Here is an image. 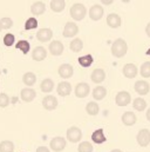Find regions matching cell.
<instances>
[{"label":"cell","instance_id":"6da1fadb","mask_svg":"<svg viewBox=\"0 0 150 152\" xmlns=\"http://www.w3.org/2000/svg\"><path fill=\"white\" fill-rule=\"evenodd\" d=\"M128 52L127 41L122 38H117L112 45V54L116 58H122Z\"/></svg>","mask_w":150,"mask_h":152},{"label":"cell","instance_id":"7a4b0ae2","mask_svg":"<svg viewBox=\"0 0 150 152\" xmlns=\"http://www.w3.org/2000/svg\"><path fill=\"white\" fill-rule=\"evenodd\" d=\"M69 14H71V17H72L74 20L80 21V20H82V19L86 17V14H87V8H86V6H84L83 4L76 2V4H74V5L71 7Z\"/></svg>","mask_w":150,"mask_h":152},{"label":"cell","instance_id":"3957f363","mask_svg":"<svg viewBox=\"0 0 150 152\" xmlns=\"http://www.w3.org/2000/svg\"><path fill=\"white\" fill-rule=\"evenodd\" d=\"M136 140L140 146L146 148L150 144V131L148 129H142L136 136Z\"/></svg>","mask_w":150,"mask_h":152},{"label":"cell","instance_id":"277c9868","mask_svg":"<svg viewBox=\"0 0 150 152\" xmlns=\"http://www.w3.org/2000/svg\"><path fill=\"white\" fill-rule=\"evenodd\" d=\"M131 102V96L127 91H121L115 97V103L117 106H127Z\"/></svg>","mask_w":150,"mask_h":152},{"label":"cell","instance_id":"5b68a950","mask_svg":"<svg viewBox=\"0 0 150 152\" xmlns=\"http://www.w3.org/2000/svg\"><path fill=\"white\" fill-rule=\"evenodd\" d=\"M67 143H66V139L62 138V137H54L50 143H49V146L50 149L54 152H61L65 150Z\"/></svg>","mask_w":150,"mask_h":152},{"label":"cell","instance_id":"8992f818","mask_svg":"<svg viewBox=\"0 0 150 152\" xmlns=\"http://www.w3.org/2000/svg\"><path fill=\"white\" fill-rule=\"evenodd\" d=\"M82 138V131L77 126H72L67 130V139L71 143H79Z\"/></svg>","mask_w":150,"mask_h":152},{"label":"cell","instance_id":"52a82bcc","mask_svg":"<svg viewBox=\"0 0 150 152\" xmlns=\"http://www.w3.org/2000/svg\"><path fill=\"white\" fill-rule=\"evenodd\" d=\"M103 14H105V11H103V7L101 5H93L89 10V18L94 21L101 20Z\"/></svg>","mask_w":150,"mask_h":152},{"label":"cell","instance_id":"ba28073f","mask_svg":"<svg viewBox=\"0 0 150 152\" xmlns=\"http://www.w3.org/2000/svg\"><path fill=\"white\" fill-rule=\"evenodd\" d=\"M48 50H49L50 54H53V56H61L63 53L65 46L60 40H53L52 42H49Z\"/></svg>","mask_w":150,"mask_h":152},{"label":"cell","instance_id":"9c48e42d","mask_svg":"<svg viewBox=\"0 0 150 152\" xmlns=\"http://www.w3.org/2000/svg\"><path fill=\"white\" fill-rule=\"evenodd\" d=\"M89 91H90V87L87 83H79L76 86H75V96L77 98H86L88 94H89Z\"/></svg>","mask_w":150,"mask_h":152},{"label":"cell","instance_id":"30bf717a","mask_svg":"<svg viewBox=\"0 0 150 152\" xmlns=\"http://www.w3.org/2000/svg\"><path fill=\"white\" fill-rule=\"evenodd\" d=\"M134 88H135V91L140 94V96H146V94H148L150 91V85L148 81H146V80H137L136 83H135V85H134Z\"/></svg>","mask_w":150,"mask_h":152},{"label":"cell","instance_id":"8fae6325","mask_svg":"<svg viewBox=\"0 0 150 152\" xmlns=\"http://www.w3.org/2000/svg\"><path fill=\"white\" fill-rule=\"evenodd\" d=\"M35 97H37V92H35V90H33L31 87L22 88L20 92V98L25 103H31L32 100L35 99Z\"/></svg>","mask_w":150,"mask_h":152},{"label":"cell","instance_id":"7c38bea8","mask_svg":"<svg viewBox=\"0 0 150 152\" xmlns=\"http://www.w3.org/2000/svg\"><path fill=\"white\" fill-rule=\"evenodd\" d=\"M79 33V27L75 23L72 21H68L66 25H65V28H63V37L65 38H71V37H75L76 34Z\"/></svg>","mask_w":150,"mask_h":152},{"label":"cell","instance_id":"4fadbf2b","mask_svg":"<svg viewBox=\"0 0 150 152\" xmlns=\"http://www.w3.org/2000/svg\"><path fill=\"white\" fill-rule=\"evenodd\" d=\"M122 72H123V76L125 77V78L133 79V78H135V77L137 76L138 70H137V66H136L135 64L129 63V64H125V65L123 66Z\"/></svg>","mask_w":150,"mask_h":152},{"label":"cell","instance_id":"5bb4252c","mask_svg":"<svg viewBox=\"0 0 150 152\" xmlns=\"http://www.w3.org/2000/svg\"><path fill=\"white\" fill-rule=\"evenodd\" d=\"M58 73H59V76L61 77V78L68 79V78H71V77L73 76L74 69H73V66L71 64H62V65L59 66Z\"/></svg>","mask_w":150,"mask_h":152},{"label":"cell","instance_id":"9a60e30c","mask_svg":"<svg viewBox=\"0 0 150 152\" xmlns=\"http://www.w3.org/2000/svg\"><path fill=\"white\" fill-rule=\"evenodd\" d=\"M42 106L47 111H53L58 107V99L54 96H46L42 99Z\"/></svg>","mask_w":150,"mask_h":152},{"label":"cell","instance_id":"2e32d148","mask_svg":"<svg viewBox=\"0 0 150 152\" xmlns=\"http://www.w3.org/2000/svg\"><path fill=\"white\" fill-rule=\"evenodd\" d=\"M56 92L61 97H67L72 92V85L68 81H61L56 87Z\"/></svg>","mask_w":150,"mask_h":152},{"label":"cell","instance_id":"e0dca14e","mask_svg":"<svg viewBox=\"0 0 150 152\" xmlns=\"http://www.w3.org/2000/svg\"><path fill=\"white\" fill-rule=\"evenodd\" d=\"M53 37V31L50 28H41L37 33V39L40 42H47Z\"/></svg>","mask_w":150,"mask_h":152},{"label":"cell","instance_id":"ac0fdd59","mask_svg":"<svg viewBox=\"0 0 150 152\" xmlns=\"http://www.w3.org/2000/svg\"><path fill=\"white\" fill-rule=\"evenodd\" d=\"M47 57V51L42 46H37L32 52V59L35 61H42Z\"/></svg>","mask_w":150,"mask_h":152},{"label":"cell","instance_id":"d6986e66","mask_svg":"<svg viewBox=\"0 0 150 152\" xmlns=\"http://www.w3.org/2000/svg\"><path fill=\"white\" fill-rule=\"evenodd\" d=\"M137 121V117L135 115L134 112L131 111H127L122 114V123L125 125V126H133L135 125Z\"/></svg>","mask_w":150,"mask_h":152},{"label":"cell","instance_id":"ffe728a7","mask_svg":"<svg viewBox=\"0 0 150 152\" xmlns=\"http://www.w3.org/2000/svg\"><path fill=\"white\" fill-rule=\"evenodd\" d=\"M107 24L109 27L112 28H118L122 24V20H121V17L116 13H110L108 17H107Z\"/></svg>","mask_w":150,"mask_h":152},{"label":"cell","instance_id":"44dd1931","mask_svg":"<svg viewBox=\"0 0 150 152\" xmlns=\"http://www.w3.org/2000/svg\"><path fill=\"white\" fill-rule=\"evenodd\" d=\"M90 79H92L93 83H95V84H101V83L105 81V79H106V72H105V70H102V69H95V70L92 72Z\"/></svg>","mask_w":150,"mask_h":152},{"label":"cell","instance_id":"7402d4cb","mask_svg":"<svg viewBox=\"0 0 150 152\" xmlns=\"http://www.w3.org/2000/svg\"><path fill=\"white\" fill-rule=\"evenodd\" d=\"M92 140L95 143V144H102L107 140V137L105 136L103 133V129H99V130H95L92 134Z\"/></svg>","mask_w":150,"mask_h":152},{"label":"cell","instance_id":"603a6c76","mask_svg":"<svg viewBox=\"0 0 150 152\" xmlns=\"http://www.w3.org/2000/svg\"><path fill=\"white\" fill-rule=\"evenodd\" d=\"M46 11V5L42 1H37L31 6V12L34 15H41Z\"/></svg>","mask_w":150,"mask_h":152},{"label":"cell","instance_id":"cb8c5ba5","mask_svg":"<svg viewBox=\"0 0 150 152\" xmlns=\"http://www.w3.org/2000/svg\"><path fill=\"white\" fill-rule=\"evenodd\" d=\"M107 96V90L103 86H96L93 90V98L95 100H102Z\"/></svg>","mask_w":150,"mask_h":152},{"label":"cell","instance_id":"d4e9b609","mask_svg":"<svg viewBox=\"0 0 150 152\" xmlns=\"http://www.w3.org/2000/svg\"><path fill=\"white\" fill-rule=\"evenodd\" d=\"M40 88L42 92L45 93H49L52 92V90L54 88V81L49 78H46L45 80H42V83L40 84Z\"/></svg>","mask_w":150,"mask_h":152},{"label":"cell","instance_id":"484cf974","mask_svg":"<svg viewBox=\"0 0 150 152\" xmlns=\"http://www.w3.org/2000/svg\"><path fill=\"white\" fill-rule=\"evenodd\" d=\"M86 112L89 114V115H96V114H99V112H100L99 104L96 102H89L86 105Z\"/></svg>","mask_w":150,"mask_h":152},{"label":"cell","instance_id":"4316f807","mask_svg":"<svg viewBox=\"0 0 150 152\" xmlns=\"http://www.w3.org/2000/svg\"><path fill=\"white\" fill-rule=\"evenodd\" d=\"M66 7V2L63 0H52L50 1V8L52 11L59 13V12H62Z\"/></svg>","mask_w":150,"mask_h":152},{"label":"cell","instance_id":"83f0119b","mask_svg":"<svg viewBox=\"0 0 150 152\" xmlns=\"http://www.w3.org/2000/svg\"><path fill=\"white\" fill-rule=\"evenodd\" d=\"M22 81L26 86H33L37 83V76L33 72H26L22 77Z\"/></svg>","mask_w":150,"mask_h":152},{"label":"cell","instance_id":"f1b7e54d","mask_svg":"<svg viewBox=\"0 0 150 152\" xmlns=\"http://www.w3.org/2000/svg\"><path fill=\"white\" fill-rule=\"evenodd\" d=\"M133 106H134V109H135L136 111L142 112V111H144V110L147 109V102H146L143 98H136V99H134V102H133Z\"/></svg>","mask_w":150,"mask_h":152},{"label":"cell","instance_id":"f546056e","mask_svg":"<svg viewBox=\"0 0 150 152\" xmlns=\"http://www.w3.org/2000/svg\"><path fill=\"white\" fill-rule=\"evenodd\" d=\"M15 48L17 50H20L24 54H27L31 50V45L27 40H19L17 44H15Z\"/></svg>","mask_w":150,"mask_h":152},{"label":"cell","instance_id":"4dcf8cb0","mask_svg":"<svg viewBox=\"0 0 150 152\" xmlns=\"http://www.w3.org/2000/svg\"><path fill=\"white\" fill-rule=\"evenodd\" d=\"M77 61H79V64H80L82 67H89V66L93 64L94 59H93V56H92V54H86V56L80 57V58L77 59Z\"/></svg>","mask_w":150,"mask_h":152},{"label":"cell","instance_id":"1f68e13d","mask_svg":"<svg viewBox=\"0 0 150 152\" xmlns=\"http://www.w3.org/2000/svg\"><path fill=\"white\" fill-rule=\"evenodd\" d=\"M69 48H71V51L72 52H80L82 48H83V42H82V40L80 38H75L71 44H69Z\"/></svg>","mask_w":150,"mask_h":152},{"label":"cell","instance_id":"d6a6232c","mask_svg":"<svg viewBox=\"0 0 150 152\" xmlns=\"http://www.w3.org/2000/svg\"><path fill=\"white\" fill-rule=\"evenodd\" d=\"M0 152H14V143L11 140H2L0 143Z\"/></svg>","mask_w":150,"mask_h":152},{"label":"cell","instance_id":"836d02e7","mask_svg":"<svg viewBox=\"0 0 150 152\" xmlns=\"http://www.w3.org/2000/svg\"><path fill=\"white\" fill-rule=\"evenodd\" d=\"M140 73L143 78H150V61H146L142 64L140 69Z\"/></svg>","mask_w":150,"mask_h":152},{"label":"cell","instance_id":"e575fe53","mask_svg":"<svg viewBox=\"0 0 150 152\" xmlns=\"http://www.w3.org/2000/svg\"><path fill=\"white\" fill-rule=\"evenodd\" d=\"M38 27V20L35 18H28L25 23V30L26 31H30V30H34Z\"/></svg>","mask_w":150,"mask_h":152},{"label":"cell","instance_id":"d590c367","mask_svg":"<svg viewBox=\"0 0 150 152\" xmlns=\"http://www.w3.org/2000/svg\"><path fill=\"white\" fill-rule=\"evenodd\" d=\"M93 145L89 143V142H82L80 143L79 148H77V151L79 152H93Z\"/></svg>","mask_w":150,"mask_h":152},{"label":"cell","instance_id":"8d00e7d4","mask_svg":"<svg viewBox=\"0 0 150 152\" xmlns=\"http://www.w3.org/2000/svg\"><path fill=\"white\" fill-rule=\"evenodd\" d=\"M0 23H1L4 30H9V28L13 26V20H12L11 18H8V17L1 18V19H0Z\"/></svg>","mask_w":150,"mask_h":152},{"label":"cell","instance_id":"74e56055","mask_svg":"<svg viewBox=\"0 0 150 152\" xmlns=\"http://www.w3.org/2000/svg\"><path fill=\"white\" fill-rule=\"evenodd\" d=\"M9 97L6 93H0V107H7L9 105Z\"/></svg>","mask_w":150,"mask_h":152},{"label":"cell","instance_id":"f35d334b","mask_svg":"<svg viewBox=\"0 0 150 152\" xmlns=\"http://www.w3.org/2000/svg\"><path fill=\"white\" fill-rule=\"evenodd\" d=\"M14 41H15V37H14V34H12V33H7V34L4 37V44H5L6 46H12V45H14Z\"/></svg>","mask_w":150,"mask_h":152},{"label":"cell","instance_id":"ab89813d","mask_svg":"<svg viewBox=\"0 0 150 152\" xmlns=\"http://www.w3.org/2000/svg\"><path fill=\"white\" fill-rule=\"evenodd\" d=\"M37 152H50V151H49V149L46 148V146H40V148L37 149Z\"/></svg>","mask_w":150,"mask_h":152},{"label":"cell","instance_id":"60d3db41","mask_svg":"<svg viewBox=\"0 0 150 152\" xmlns=\"http://www.w3.org/2000/svg\"><path fill=\"white\" fill-rule=\"evenodd\" d=\"M146 33H147V36L150 38V23L146 26Z\"/></svg>","mask_w":150,"mask_h":152},{"label":"cell","instance_id":"b9f144b4","mask_svg":"<svg viewBox=\"0 0 150 152\" xmlns=\"http://www.w3.org/2000/svg\"><path fill=\"white\" fill-rule=\"evenodd\" d=\"M102 4H105V5H112V0H109V1H107V0H102Z\"/></svg>","mask_w":150,"mask_h":152},{"label":"cell","instance_id":"7bdbcfd3","mask_svg":"<svg viewBox=\"0 0 150 152\" xmlns=\"http://www.w3.org/2000/svg\"><path fill=\"white\" fill-rule=\"evenodd\" d=\"M147 119L150 121V109H148V111H147Z\"/></svg>","mask_w":150,"mask_h":152},{"label":"cell","instance_id":"ee69618b","mask_svg":"<svg viewBox=\"0 0 150 152\" xmlns=\"http://www.w3.org/2000/svg\"><path fill=\"white\" fill-rule=\"evenodd\" d=\"M110 152H123V151H121V150H118V149H115V150H112Z\"/></svg>","mask_w":150,"mask_h":152},{"label":"cell","instance_id":"f6af8a7d","mask_svg":"<svg viewBox=\"0 0 150 152\" xmlns=\"http://www.w3.org/2000/svg\"><path fill=\"white\" fill-rule=\"evenodd\" d=\"M146 54H147V56H149V57H150V48H148V50H147V52H146Z\"/></svg>","mask_w":150,"mask_h":152},{"label":"cell","instance_id":"bcb514c9","mask_svg":"<svg viewBox=\"0 0 150 152\" xmlns=\"http://www.w3.org/2000/svg\"><path fill=\"white\" fill-rule=\"evenodd\" d=\"M2 30H4V28H2V25H1V23H0V32H1Z\"/></svg>","mask_w":150,"mask_h":152},{"label":"cell","instance_id":"7dc6e473","mask_svg":"<svg viewBox=\"0 0 150 152\" xmlns=\"http://www.w3.org/2000/svg\"><path fill=\"white\" fill-rule=\"evenodd\" d=\"M0 75H1V70H0Z\"/></svg>","mask_w":150,"mask_h":152}]
</instances>
